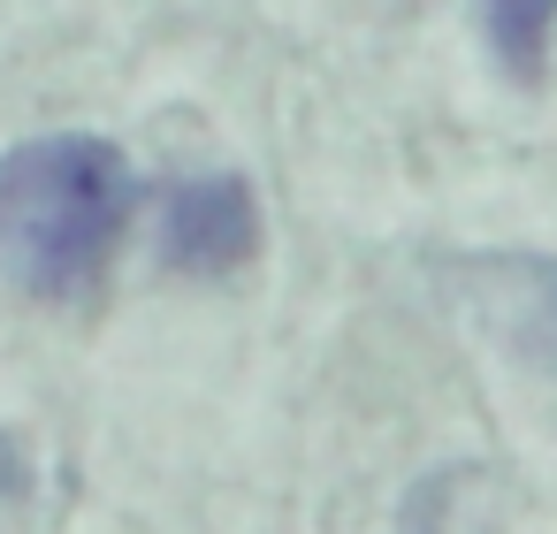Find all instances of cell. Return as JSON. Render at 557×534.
<instances>
[{
  "label": "cell",
  "instance_id": "cell-1",
  "mask_svg": "<svg viewBox=\"0 0 557 534\" xmlns=\"http://www.w3.org/2000/svg\"><path fill=\"white\" fill-rule=\"evenodd\" d=\"M138 207L123 146L54 131L0 153V268L47 306L92 298Z\"/></svg>",
  "mask_w": 557,
  "mask_h": 534
},
{
  "label": "cell",
  "instance_id": "cell-2",
  "mask_svg": "<svg viewBox=\"0 0 557 534\" xmlns=\"http://www.w3.org/2000/svg\"><path fill=\"white\" fill-rule=\"evenodd\" d=\"M260 245V199L237 169H207L169 191L161 207V260L191 283H222L252 260Z\"/></svg>",
  "mask_w": 557,
  "mask_h": 534
},
{
  "label": "cell",
  "instance_id": "cell-3",
  "mask_svg": "<svg viewBox=\"0 0 557 534\" xmlns=\"http://www.w3.org/2000/svg\"><path fill=\"white\" fill-rule=\"evenodd\" d=\"M405 534H504V481L481 465H443L405 496Z\"/></svg>",
  "mask_w": 557,
  "mask_h": 534
},
{
  "label": "cell",
  "instance_id": "cell-4",
  "mask_svg": "<svg viewBox=\"0 0 557 534\" xmlns=\"http://www.w3.org/2000/svg\"><path fill=\"white\" fill-rule=\"evenodd\" d=\"M549 32H557V0H481V39H488L496 70L519 77V85L542 77Z\"/></svg>",
  "mask_w": 557,
  "mask_h": 534
},
{
  "label": "cell",
  "instance_id": "cell-5",
  "mask_svg": "<svg viewBox=\"0 0 557 534\" xmlns=\"http://www.w3.org/2000/svg\"><path fill=\"white\" fill-rule=\"evenodd\" d=\"M32 488V465H24V443L16 435H0V511H16Z\"/></svg>",
  "mask_w": 557,
  "mask_h": 534
}]
</instances>
